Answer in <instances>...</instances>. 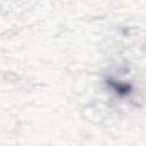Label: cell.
Segmentation results:
<instances>
[{"instance_id": "6da1fadb", "label": "cell", "mask_w": 146, "mask_h": 146, "mask_svg": "<svg viewBox=\"0 0 146 146\" xmlns=\"http://www.w3.org/2000/svg\"><path fill=\"white\" fill-rule=\"evenodd\" d=\"M108 86H111L119 95L121 96H125V95H129L130 91H131V87L127 83H121V82H115L113 80H110L108 81Z\"/></svg>"}]
</instances>
